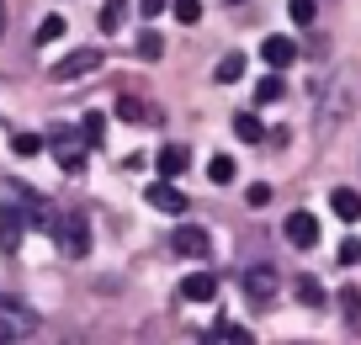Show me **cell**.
Instances as JSON below:
<instances>
[{"instance_id":"obj_1","label":"cell","mask_w":361,"mask_h":345,"mask_svg":"<svg viewBox=\"0 0 361 345\" xmlns=\"http://www.w3.org/2000/svg\"><path fill=\"white\" fill-rule=\"evenodd\" d=\"M54 218H59V212H48V202L37 197L27 181L0 176V250H6V255L22 250L27 229H48V234H54Z\"/></svg>"},{"instance_id":"obj_2","label":"cell","mask_w":361,"mask_h":345,"mask_svg":"<svg viewBox=\"0 0 361 345\" xmlns=\"http://www.w3.org/2000/svg\"><path fill=\"white\" fill-rule=\"evenodd\" d=\"M54 239H59V250H64L69 260L90 255V223H85V212H80V207H64V212L54 218Z\"/></svg>"},{"instance_id":"obj_3","label":"cell","mask_w":361,"mask_h":345,"mask_svg":"<svg viewBox=\"0 0 361 345\" xmlns=\"http://www.w3.org/2000/svg\"><path fill=\"white\" fill-rule=\"evenodd\" d=\"M37 329V313L27 303H16L11 292H0V345H16Z\"/></svg>"},{"instance_id":"obj_4","label":"cell","mask_w":361,"mask_h":345,"mask_svg":"<svg viewBox=\"0 0 361 345\" xmlns=\"http://www.w3.org/2000/svg\"><path fill=\"white\" fill-rule=\"evenodd\" d=\"M48 149H54L59 170H69V176H80V170H85V155H90L85 133H75V128H54V138H48Z\"/></svg>"},{"instance_id":"obj_5","label":"cell","mask_w":361,"mask_h":345,"mask_svg":"<svg viewBox=\"0 0 361 345\" xmlns=\"http://www.w3.org/2000/svg\"><path fill=\"white\" fill-rule=\"evenodd\" d=\"M102 64H106V54H102V48H75L69 59H59V64H54V80H59V85H69V80L96 75Z\"/></svg>"},{"instance_id":"obj_6","label":"cell","mask_w":361,"mask_h":345,"mask_svg":"<svg viewBox=\"0 0 361 345\" xmlns=\"http://www.w3.org/2000/svg\"><path fill=\"white\" fill-rule=\"evenodd\" d=\"M239 287L250 292V303H260V308H266V303L282 292V277H276L271 266H250V271H239Z\"/></svg>"},{"instance_id":"obj_7","label":"cell","mask_w":361,"mask_h":345,"mask_svg":"<svg viewBox=\"0 0 361 345\" xmlns=\"http://www.w3.org/2000/svg\"><path fill=\"white\" fill-rule=\"evenodd\" d=\"M170 250L180 260H207V229L202 223H180L176 234H170Z\"/></svg>"},{"instance_id":"obj_8","label":"cell","mask_w":361,"mask_h":345,"mask_svg":"<svg viewBox=\"0 0 361 345\" xmlns=\"http://www.w3.org/2000/svg\"><path fill=\"white\" fill-rule=\"evenodd\" d=\"M144 202H149V207H154V212H165V218H180V212L192 207V202L180 197V191L170 186V181H154V186L144 191Z\"/></svg>"},{"instance_id":"obj_9","label":"cell","mask_w":361,"mask_h":345,"mask_svg":"<svg viewBox=\"0 0 361 345\" xmlns=\"http://www.w3.org/2000/svg\"><path fill=\"white\" fill-rule=\"evenodd\" d=\"M287 245L293 250H314L319 245V218L314 212H287Z\"/></svg>"},{"instance_id":"obj_10","label":"cell","mask_w":361,"mask_h":345,"mask_svg":"<svg viewBox=\"0 0 361 345\" xmlns=\"http://www.w3.org/2000/svg\"><path fill=\"white\" fill-rule=\"evenodd\" d=\"M117 123L149 128V123H159V117H154V107H149V101H138V96H117Z\"/></svg>"},{"instance_id":"obj_11","label":"cell","mask_w":361,"mask_h":345,"mask_svg":"<svg viewBox=\"0 0 361 345\" xmlns=\"http://www.w3.org/2000/svg\"><path fill=\"white\" fill-rule=\"evenodd\" d=\"M260 59H266L271 69H287L298 59V43L293 37H266V43H260Z\"/></svg>"},{"instance_id":"obj_12","label":"cell","mask_w":361,"mask_h":345,"mask_svg":"<svg viewBox=\"0 0 361 345\" xmlns=\"http://www.w3.org/2000/svg\"><path fill=\"white\" fill-rule=\"evenodd\" d=\"M180 298H186V303H213V298H218L213 271H197V277H186V282H180Z\"/></svg>"},{"instance_id":"obj_13","label":"cell","mask_w":361,"mask_h":345,"mask_svg":"<svg viewBox=\"0 0 361 345\" xmlns=\"http://www.w3.org/2000/svg\"><path fill=\"white\" fill-rule=\"evenodd\" d=\"M329 207H335V218H340V223H356V218H361V191L335 186V191H329Z\"/></svg>"},{"instance_id":"obj_14","label":"cell","mask_w":361,"mask_h":345,"mask_svg":"<svg viewBox=\"0 0 361 345\" xmlns=\"http://www.w3.org/2000/svg\"><path fill=\"white\" fill-rule=\"evenodd\" d=\"M186 165H192V155H186L180 144H170V149H159V165H154V170H159V181H176Z\"/></svg>"},{"instance_id":"obj_15","label":"cell","mask_w":361,"mask_h":345,"mask_svg":"<svg viewBox=\"0 0 361 345\" xmlns=\"http://www.w3.org/2000/svg\"><path fill=\"white\" fill-rule=\"evenodd\" d=\"M234 138H245V144H260V138H266V123H260L255 111H234Z\"/></svg>"},{"instance_id":"obj_16","label":"cell","mask_w":361,"mask_h":345,"mask_svg":"<svg viewBox=\"0 0 361 345\" xmlns=\"http://www.w3.org/2000/svg\"><path fill=\"white\" fill-rule=\"evenodd\" d=\"M213 80L218 85H239V80H245V54H224L218 69H213Z\"/></svg>"},{"instance_id":"obj_17","label":"cell","mask_w":361,"mask_h":345,"mask_svg":"<svg viewBox=\"0 0 361 345\" xmlns=\"http://www.w3.org/2000/svg\"><path fill=\"white\" fill-rule=\"evenodd\" d=\"M340 313H345V329L361 334V292L356 287H340Z\"/></svg>"},{"instance_id":"obj_18","label":"cell","mask_w":361,"mask_h":345,"mask_svg":"<svg viewBox=\"0 0 361 345\" xmlns=\"http://www.w3.org/2000/svg\"><path fill=\"white\" fill-rule=\"evenodd\" d=\"M80 133H85V144H90V149H102V138H106V117H102V111H85V117H80Z\"/></svg>"},{"instance_id":"obj_19","label":"cell","mask_w":361,"mask_h":345,"mask_svg":"<svg viewBox=\"0 0 361 345\" xmlns=\"http://www.w3.org/2000/svg\"><path fill=\"white\" fill-rule=\"evenodd\" d=\"M207 181H213V186H228V181H234V159L213 155V159H207Z\"/></svg>"},{"instance_id":"obj_20","label":"cell","mask_w":361,"mask_h":345,"mask_svg":"<svg viewBox=\"0 0 361 345\" xmlns=\"http://www.w3.org/2000/svg\"><path fill=\"white\" fill-rule=\"evenodd\" d=\"M123 22H128V6H123V0H106V6H102V32H117Z\"/></svg>"},{"instance_id":"obj_21","label":"cell","mask_w":361,"mask_h":345,"mask_svg":"<svg viewBox=\"0 0 361 345\" xmlns=\"http://www.w3.org/2000/svg\"><path fill=\"white\" fill-rule=\"evenodd\" d=\"M54 37H64V16H43V22H37V37H32V43H37V48H48Z\"/></svg>"},{"instance_id":"obj_22","label":"cell","mask_w":361,"mask_h":345,"mask_svg":"<svg viewBox=\"0 0 361 345\" xmlns=\"http://www.w3.org/2000/svg\"><path fill=\"white\" fill-rule=\"evenodd\" d=\"M298 298H303L308 308H324V287H319L314 277H298Z\"/></svg>"},{"instance_id":"obj_23","label":"cell","mask_w":361,"mask_h":345,"mask_svg":"<svg viewBox=\"0 0 361 345\" xmlns=\"http://www.w3.org/2000/svg\"><path fill=\"white\" fill-rule=\"evenodd\" d=\"M11 149L22 159H32V155H43V138H37V133H11Z\"/></svg>"},{"instance_id":"obj_24","label":"cell","mask_w":361,"mask_h":345,"mask_svg":"<svg viewBox=\"0 0 361 345\" xmlns=\"http://www.w3.org/2000/svg\"><path fill=\"white\" fill-rule=\"evenodd\" d=\"M255 101H260V107L282 101V80H276V75H271V80H260V85H255Z\"/></svg>"},{"instance_id":"obj_25","label":"cell","mask_w":361,"mask_h":345,"mask_svg":"<svg viewBox=\"0 0 361 345\" xmlns=\"http://www.w3.org/2000/svg\"><path fill=\"white\" fill-rule=\"evenodd\" d=\"M314 16H319V0H293V22L298 27H308Z\"/></svg>"},{"instance_id":"obj_26","label":"cell","mask_w":361,"mask_h":345,"mask_svg":"<svg viewBox=\"0 0 361 345\" xmlns=\"http://www.w3.org/2000/svg\"><path fill=\"white\" fill-rule=\"evenodd\" d=\"M197 16H202V0H176V22H186V27H192Z\"/></svg>"},{"instance_id":"obj_27","label":"cell","mask_w":361,"mask_h":345,"mask_svg":"<svg viewBox=\"0 0 361 345\" xmlns=\"http://www.w3.org/2000/svg\"><path fill=\"white\" fill-rule=\"evenodd\" d=\"M159 54H165V43H159L154 32H144V37H138V59H159Z\"/></svg>"},{"instance_id":"obj_28","label":"cell","mask_w":361,"mask_h":345,"mask_svg":"<svg viewBox=\"0 0 361 345\" xmlns=\"http://www.w3.org/2000/svg\"><path fill=\"white\" fill-rule=\"evenodd\" d=\"M245 197H250V207H266V202H271V186H266V181H255Z\"/></svg>"},{"instance_id":"obj_29","label":"cell","mask_w":361,"mask_h":345,"mask_svg":"<svg viewBox=\"0 0 361 345\" xmlns=\"http://www.w3.org/2000/svg\"><path fill=\"white\" fill-rule=\"evenodd\" d=\"M356 260H361V245H356V239H345V245H340V266H356Z\"/></svg>"},{"instance_id":"obj_30","label":"cell","mask_w":361,"mask_h":345,"mask_svg":"<svg viewBox=\"0 0 361 345\" xmlns=\"http://www.w3.org/2000/svg\"><path fill=\"white\" fill-rule=\"evenodd\" d=\"M228 334V345H255V334H250V329H224Z\"/></svg>"},{"instance_id":"obj_31","label":"cell","mask_w":361,"mask_h":345,"mask_svg":"<svg viewBox=\"0 0 361 345\" xmlns=\"http://www.w3.org/2000/svg\"><path fill=\"white\" fill-rule=\"evenodd\" d=\"M165 6H170V0H138V11H144V16H159Z\"/></svg>"},{"instance_id":"obj_32","label":"cell","mask_w":361,"mask_h":345,"mask_svg":"<svg viewBox=\"0 0 361 345\" xmlns=\"http://www.w3.org/2000/svg\"><path fill=\"white\" fill-rule=\"evenodd\" d=\"M0 32H6V6H0Z\"/></svg>"},{"instance_id":"obj_33","label":"cell","mask_w":361,"mask_h":345,"mask_svg":"<svg viewBox=\"0 0 361 345\" xmlns=\"http://www.w3.org/2000/svg\"><path fill=\"white\" fill-rule=\"evenodd\" d=\"M228 6H239V0H228Z\"/></svg>"}]
</instances>
